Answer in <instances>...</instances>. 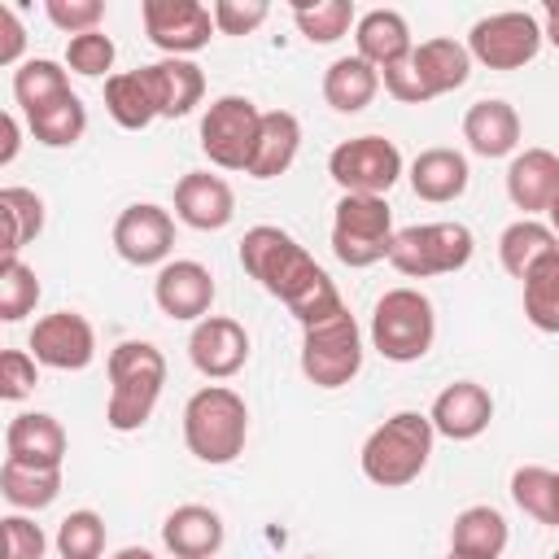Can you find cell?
<instances>
[{"label":"cell","instance_id":"cell-1","mask_svg":"<svg viewBox=\"0 0 559 559\" xmlns=\"http://www.w3.org/2000/svg\"><path fill=\"white\" fill-rule=\"evenodd\" d=\"M240 266L271 297H280L301 328H310V323H319V319H328L345 306L336 284L328 280V271L284 227H271V223L249 227L245 240H240Z\"/></svg>","mask_w":559,"mask_h":559},{"label":"cell","instance_id":"cell-2","mask_svg":"<svg viewBox=\"0 0 559 559\" xmlns=\"http://www.w3.org/2000/svg\"><path fill=\"white\" fill-rule=\"evenodd\" d=\"M109 402L105 424L114 432H135L157 411L162 384H166V358L148 341H122L109 349Z\"/></svg>","mask_w":559,"mask_h":559},{"label":"cell","instance_id":"cell-3","mask_svg":"<svg viewBox=\"0 0 559 559\" xmlns=\"http://www.w3.org/2000/svg\"><path fill=\"white\" fill-rule=\"evenodd\" d=\"M432 441H437V428L428 415L397 411L384 424H376L371 437L362 441V454H358L362 476L380 489H402V485L419 480V472L428 467Z\"/></svg>","mask_w":559,"mask_h":559},{"label":"cell","instance_id":"cell-4","mask_svg":"<svg viewBox=\"0 0 559 559\" xmlns=\"http://www.w3.org/2000/svg\"><path fill=\"white\" fill-rule=\"evenodd\" d=\"M249 437V406L236 389L227 384H205L188 397L183 406V445L192 459L223 467L231 459H240Z\"/></svg>","mask_w":559,"mask_h":559},{"label":"cell","instance_id":"cell-5","mask_svg":"<svg viewBox=\"0 0 559 559\" xmlns=\"http://www.w3.org/2000/svg\"><path fill=\"white\" fill-rule=\"evenodd\" d=\"M437 341L432 301L419 288H389L371 310V349L389 362H419Z\"/></svg>","mask_w":559,"mask_h":559},{"label":"cell","instance_id":"cell-6","mask_svg":"<svg viewBox=\"0 0 559 559\" xmlns=\"http://www.w3.org/2000/svg\"><path fill=\"white\" fill-rule=\"evenodd\" d=\"M358 371H362V332L349 306L301 328V376L314 389H345Z\"/></svg>","mask_w":559,"mask_h":559},{"label":"cell","instance_id":"cell-7","mask_svg":"<svg viewBox=\"0 0 559 559\" xmlns=\"http://www.w3.org/2000/svg\"><path fill=\"white\" fill-rule=\"evenodd\" d=\"M393 214L384 197H354L341 192L336 214H332V253L336 262H345L349 271L376 266L389 258L393 249Z\"/></svg>","mask_w":559,"mask_h":559},{"label":"cell","instance_id":"cell-8","mask_svg":"<svg viewBox=\"0 0 559 559\" xmlns=\"http://www.w3.org/2000/svg\"><path fill=\"white\" fill-rule=\"evenodd\" d=\"M472 231L463 223H415L393 236L389 262L406 280H432V275H454L472 262Z\"/></svg>","mask_w":559,"mask_h":559},{"label":"cell","instance_id":"cell-9","mask_svg":"<svg viewBox=\"0 0 559 559\" xmlns=\"http://www.w3.org/2000/svg\"><path fill=\"white\" fill-rule=\"evenodd\" d=\"M328 175L341 192L354 197H384L402 179V153L384 135H354L328 153Z\"/></svg>","mask_w":559,"mask_h":559},{"label":"cell","instance_id":"cell-10","mask_svg":"<svg viewBox=\"0 0 559 559\" xmlns=\"http://www.w3.org/2000/svg\"><path fill=\"white\" fill-rule=\"evenodd\" d=\"M262 131V109L249 96H218L201 118V153L218 170H249L253 144Z\"/></svg>","mask_w":559,"mask_h":559},{"label":"cell","instance_id":"cell-11","mask_svg":"<svg viewBox=\"0 0 559 559\" xmlns=\"http://www.w3.org/2000/svg\"><path fill=\"white\" fill-rule=\"evenodd\" d=\"M542 22L524 9H507V13H489L480 22H472L467 31V52L472 61L489 66V70H520L542 52Z\"/></svg>","mask_w":559,"mask_h":559},{"label":"cell","instance_id":"cell-12","mask_svg":"<svg viewBox=\"0 0 559 559\" xmlns=\"http://www.w3.org/2000/svg\"><path fill=\"white\" fill-rule=\"evenodd\" d=\"M144 35L166 57H192L214 35V13L201 0H144L140 4Z\"/></svg>","mask_w":559,"mask_h":559},{"label":"cell","instance_id":"cell-13","mask_svg":"<svg viewBox=\"0 0 559 559\" xmlns=\"http://www.w3.org/2000/svg\"><path fill=\"white\" fill-rule=\"evenodd\" d=\"M31 354L52 371H83L96 358V332L79 310H52L31 328Z\"/></svg>","mask_w":559,"mask_h":559},{"label":"cell","instance_id":"cell-14","mask_svg":"<svg viewBox=\"0 0 559 559\" xmlns=\"http://www.w3.org/2000/svg\"><path fill=\"white\" fill-rule=\"evenodd\" d=\"M114 249L122 262L131 266H166L170 249H175V218L170 210L153 205V201H135L118 214L114 223Z\"/></svg>","mask_w":559,"mask_h":559},{"label":"cell","instance_id":"cell-15","mask_svg":"<svg viewBox=\"0 0 559 559\" xmlns=\"http://www.w3.org/2000/svg\"><path fill=\"white\" fill-rule=\"evenodd\" d=\"M188 358L205 380H231L249 362V332L227 314H205L188 336Z\"/></svg>","mask_w":559,"mask_h":559},{"label":"cell","instance_id":"cell-16","mask_svg":"<svg viewBox=\"0 0 559 559\" xmlns=\"http://www.w3.org/2000/svg\"><path fill=\"white\" fill-rule=\"evenodd\" d=\"M153 301L166 319H179V323H201L210 314V301H214V275L210 266L192 262V258H175L157 271L153 280Z\"/></svg>","mask_w":559,"mask_h":559},{"label":"cell","instance_id":"cell-17","mask_svg":"<svg viewBox=\"0 0 559 559\" xmlns=\"http://www.w3.org/2000/svg\"><path fill=\"white\" fill-rule=\"evenodd\" d=\"M175 218L188 223L192 231H223L236 218V192L223 175L210 170H188L175 183Z\"/></svg>","mask_w":559,"mask_h":559},{"label":"cell","instance_id":"cell-18","mask_svg":"<svg viewBox=\"0 0 559 559\" xmlns=\"http://www.w3.org/2000/svg\"><path fill=\"white\" fill-rule=\"evenodd\" d=\"M428 419H432V428H437L441 437H450V441H476V437L489 428V419H493V397H489V389L476 384V380H454V384H445V389L432 397Z\"/></svg>","mask_w":559,"mask_h":559},{"label":"cell","instance_id":"cell-19","mask_svg":"<svg viewBox=\"0 0 559 559\" xmlns=\"http://www.w3.org/2000/svg\"><path fill=\"white\" fill-rule=\"evenodd\" d=\"M66 428L48 411H22L4 428V459L22 467H61L66 463Z\"/></svg>","mask_w":559,"mask_h":559},{"label":"cell","instance_id":"cell-20","mask_svg":"<svg viewBox=\"0 0 559 559\" xmlns=\"http://www.w3.org/2000/svg\"><path fill=\"white\" fill-rule=\"evenodd\" d=\"M140 74L148 83V96L157 105V118H183L205 96V74L188 57H162L153 66H140Z\"/></svg>","mask_w":559,"mask_h":559},{"label":"cell","instance_id":"cell-21","mask_svg":"<svg viewBox=\"0 0 559 559\" xmlns=\"http://www.w3.org/2000/svg\"><path fill=\"white\" fill-rule=\"evenodd\" d=\"M507 197L515 210H524V218L546 214L550 201L559 197V153H550V148L515 153L507 166Z\"/></svg>","mask_w":559,"mask_h":559},{"label":"cell","instance_id":"cell-22","mask_svg":"<svg viewBox=\"0 0 559 559\" xmlns=\"http://www.w3.org/2000/svg\"><path fill=\"white\" fill-rule=\"evenodd\" d=\"M162 546L175 559H214L223 550V515L201 502H183L162 520Z\"/></svg>","mask_w":559,"mask_h":559},{"label":"cell","instance_id":"cell-23","mask_svg":"<svg viewBox=\"0 0 559 559\" xmlns=\"http://www.w3.org/2000/svg\"><path fill=\"white\" fill-rule=\"evenodd\" d=\"M463 140L476 157H507L520 148V114L511 100L485 96L463 114Z\"/></svg>","mask_w":559,"mask_h":559},{"label":"cell","instance_id":"cell-24","mask_svg":"<svg viewBox=\"0 0 559 559\" xmlns=\"http://www.w3.org/2000/svg\"><path fill=\"white\" fill-rule=\"evenodd\" d=\"M354 44H358V57L376 70H393L402 61H411L415 52V39H411V26L397 9H371L358 17L354 26Z\"/></svg>","mask_w":559,"mask_h":559},{"label":"cell","instance_id":"cell-25","mask_svg":"<svg viewBox=\"0 0 559 559\" xmlns=\"http://www.w3.org/2000/svg\"><path fill=\"white\" fill-rule=\"evenodd\" d=\"M406 66H411L415 83L424 87V96L432 100V96H445V92H454V87L467 83V74H472V52H467V44L441 35V39L415 44V52H411Z\"/></svg>","mask_w":559,"mask_h":559},{"label":"cell","instance_id":"cell-26","mask_svg":"<svg viewBox=\"0 0 559 559\" xmlns=\"http://www.w3.org/2000/svg\"><path fill=\"white\" fill-rule=\"evenodd\" d=\"M406 179H411V192H415L419 201L445 205V201H459V197L467 192L472 170H467V157H463L459 148H424V153L411 162Z\"/></svg>","mask_w":559,"mask_h":559},{"label":"cell","instance_id":"cell-27","mask_svg":"<svg viewBox=\"0 0 559 559\" xmlns=\"http://www.w3.org/2000/svg\"><path fill=\"white\" fill-rule=\"evenodd\" d=\"M511 542V528H507V515L489 502H476V507H463L450 524V550L454 555H467V559H502Z\"/></svg>","mask_w":559,"mask_h":559},{"label":"cell","instance_id":"cell-28","mask_svg":"<svg viewBox=\"0 0 559 559\" xmlns=\"http://www.w3.org/2000/svg\"><path fill=\"white\" fill-rule=\"evenodd\" d=\"M297 148H301V122H297V114H288V109H266L245 175H253V179H275V175H284V170L297 162Z\"/></svg>","mask_w":559,"mask_h":559},{"label":"cell","instance_id":"cell-29","mask_svg":"<svg viewBox=\"0 0 559 559\" xmlns=\"http://www.w3.org/2000/svg\"><path fill=\"white\" fill-rule=\"evenodd\" d=\"M380 92V70L367 66L358 52L354 57H336L328 70H323V100L336 109V114H358L376 100Z\"/></svg>","mask_w":559,"mask_h":559},{"label":"cell","instance_id":"cell-30","mask_svg":"<svg viewBox=\"0 0 559 559\" xmlns=\"http://www.w3.org/2000/svg\"><path fill=\"white\" fill-rule=\"evenodd\" d=\"M550 249H559V236L550 231V223H537V218H515L498 236V262L511 280H524Z\"/></svg>","mask_w":559,"mask_h":559},{"label":"cell","instance_id":"cell-31","mask_svg":"<svg viewBox=\"0 0 559 559\" xmlns=\"http://www.w3.org/2000/svg\"><path fill=\"white\" fill-rule=\"evenodd\" d=\"M0 493L17 511H44L61 493V467H22V463L4 459V467H0Z\"/></svg>","mask_w":559,"mask_h":559},{"label":"cell","instance_id":"cell-32","mask_svg":"<svg viewBox=\"0 0 559 559\" xmlns=\"http://www.w3.org/2000/svg\"><path fill=\"white\" fill-rule=\"evenodd\" d=\"M520 284H524V319L537 332L559 336V249H550Z\"/></svg>","mask_w":559,"mask_h":559},{"label":"cell","instance_id":"cell-33","mask_svg":"<svg viewBox=\"0 0 559 559\" xmlns=\"http://www.w3.org/2000/svg\"><path fill=\"white\" fill-rule=\"evenodd\" d=\"M105 109L122 131H144L157 118V105H153L140 70H122V74L105 79Z\"/></svg>","mask_w":559,"mask_h":559},{"label":"cell","instance_id":"cell-34","mask_svg":"<svg viewBox=\"0 0 559 559\" xmlns=\"http://www.w3.org/2000/svg\"><path fill=\"white\" fill-rule=\"evenodd\" d=\"M70 96V79L61 70V61H48V57H31L13 70V100L22 105V114H35L52 100Z\"/></svg>","mask_w":559,"mask_h":559},{"label":"cell","instance_id":"cell-35","mask_svg":"<svg viewBox=\"0 0 559 559\" xmlns=\"http://www.w3.org/2000/svg\"><path fill=\"white\" fill-rule=\"evenodd\" d=\"M26 127H31V135H35L44 148H70V144L83 140V131H87V109H83V100L70 92V96H61V100H52V105L26 114Z\"/></svg>","mask_w":559,"mask_h":559},{"label":"cell","instance_id":"cell-36","mask_svg":"<svg viewBox=\"0 0 559 559\" xmlns=\"http://www.w3.org/2000/svg\"><path fill=\"white\" fill-rule=\"evenodd\" d=\"M0 214H4V258H17V249L44 231V197L17 183L0 188Z\"/></svg>","mask_w":559,"mask_h":559},{"label":"cell","instance_id":"cell-37","mask_svg":"<svg viewBox=\"0 0 559 559\" xmlns=\"http://www.w3.org/2000/svg\"><path fill=\"white\" fill-rule=\"evenodd\" d=\"M293 22L310 44H336L354 26V4L349 0H314V4H293Z\"/></svg>","mask_w":559,"mask_h":559},{"label":"cell","instance_id":"cell-38","mask_svg":"<svg viewBox=\"0 0 559 559\" xmlns=\"http://www.w3.org/2000/svg\"><path fill=\"white\" fill-rule=\"evenodd\" d=\"M511 498L515 507L537 520V524H555V472L542 463H524L511 472Z\"/></svg>","mask_w":559,"mask_h":559},{"label":"cell","instance_id":"cell-39","mask_svg":"<svg viewBox=\"0 0 559 559\" xmlns=\"http://www.w3.org/2000/svg\"><path fill=\"white\" fill-rule=\"evenodd\" d=\"M57 555L61 559H100L105 555V520L96 511H70L57 524Z\"/></svg>","mask_w":559,"mask_h":559},{"label":"cell","instance_id":"cell-40","mask_svg":"<svg viewBox=\"0 0 559 559\" xmlns=\"http://www.w3.org/2000/svg\"><path fill=\"white\" fill-rule=\"evenodd\" d=\"M39 301V280L35 271L22 262V258H4L0 262V319L4 323H17L35 310Z\"/></svg>","mask_w":559,"mask_h":559},{"label":"cell","instance_id":"cell-41","mask_svg":"<svg viewBox=\"0 0 559 559\" xmlns=\"http://www.w3.org/2000/svg\"><path fill=\"white\" fill-rule=\"evenodd\" d=\"M114 57H118V48L105 31H87V35H74L66 44V66L83 79H100L105 70H114Z\"/></svg>","mask_w":559,"mask_h":559},{"label":"cell","instance_id":"cell-42","mask_svg":"<svg viewBox=\"0 0 559 559\" xmlns=\"http://www.w3.org/2000/svg\"><path fill=\"white\" fill-rule=\"evenodd\" d=\"M48 22L57 31H66L70 39L74 35H87V31H100V17H105V4L100 0H48L44 4Z\"/></svg>","mask_w":559,"mask_h":559},{"label":"cell","instance_id":"cell-43","mask_svg":"<svg viewBox=\"0 0 559 559\" xmlns=\"http://www.w3.org/2000/svg\"><path fill=\"white\" fill-rule=\"evenodd\" d=\"M210 13H214V31L218 35H249V31H258L266 22L271 4L266 0H214Z\"/></svg>","mask_w":559,"mask_h":559},{"label":"cell","instance_id":"cell-44","mask_svg":"<svg viewBox=\"0 0 559 559\" xmlns=\"http://www.w3.org/2000/svg\"><path fill=\"white\" fill-rule=\"evenodd\" d=\"M39 384V362L26 349H4L0 354V397L4 402H22L31 389Z\"/></svg>","mask_w":559,"mask_h":559},{"label":"cell","instance_id":"cell-45","mask_svg":"<svg viewBox=\"0 0 559 559\" xmlns=\"http://www.w3.org/2000/svg\"><path fill=\"white\" fill-rule=\"evenodd\" d=\"M4 559H44L48 550V537L35 520L26 515H4Z\"/></svg>","mask_w":559,"mask_h":559},{"label":"cell","instance_id":"cell-46","mask_svg":"<svg viewBox=\"0 0 559 559\" xmlns=\"http://www.w3.org/2000/svg\"><path fill=\"white\" fill-rule=\"evenodd\" d=\"M0 35H4L0 39V66H13L26 48V31H22V17L13 4H0Z\"/></svg>","mask_w":559,"mask_h":559},{"label":"cell","instance_id":"cell-47","mask_svg":"<svg viewBox=\"0 0 559 559\" xmlns=\"http://www.w3.org/2000/svg\"><path fill=\"white\" fill-rule=\"evenodd\" d=\"M0 135H4V144H0V166H9V162L17 157V144H22V140H17L22 131H17V118H13V114H0Z\"/></svg>","mask_w":559,"mask_h":559},{"label":"cell","instance_id":"cell-48","mask_svg":"<svg viewBox=\"0 0 559 559\" xmlns=\"http://www.w3.org/2000/svg\"><path fill=\"white\" fill-rule=\"evenodd\" d=\"M542 35L559 48V4H546V17H542Z\"/></svg>","mask_w":559,"mask_h":559},{"label":"cell","instance_id":"cell-49","mask_svg":"<svg viewBox=\"0 0 559 559\" xmlns=\"http://www.w3.org/2000/svg\"><path fill=\"white\" fill-rule=\"evenodd\" d=\"M114 559H157V555H153V550H144V546H122Z\"/></svg>","mask_w":559,"mask_h":559},{"label":"cell","instance_id":"cell-50","mask_svg":"<svg viewBox=\"0 0 559 559\" xmlns=\"http://www.w3.org/2000/svg\"><path fill=\"white\" fill-rule=\"evenodd\" d=\"M546 218H550V231H555V236H559V197H555V201H550V210H546Z\"/></svg>","mask_w":559,"mask_h":559},{"label":"cell","instance_id":"cell-51","mask_svg":"<svg viewBox=\"0 0 559 559\" xmlns=\"http://www.w3.org/2000/svg\"><path fill=\"white\" fill-rule=\"evenodd\" d=\"M555 528H559V472H555Z\"/></svg>","mask_w":559,"mask_h":559},{"label":"cell","instance_id":"cell-52","mask_svg":"<svg viewBox=\"0 0 559 559\" xmlns=\"http://www.w3.org/2000/svg\"><path fill=\"white\" fill-rule=\"evenodd\" d=\"M445 559H467V555H454V550H450V555H445Z\"/></svg>","mask_w":559,"mask_h":559},{"label":"cell","instance_id":"cell-53","mask_svg":"<svg viewBox=\"0 0 559 559\" xmlns=\"http://www.w3.org/2000/svg\"><path fill=\"white\" fill-rule=\"evenodd\" d=\"M550 559H559V550H555V555H550Z\"/></svg>","mask_w":559,"mask_h":559},{"label":"cell","instance_id":"cell-54","mask_svg":"<svg viewBox=\"0 0 559 559\" xmlns=\"http://www.w3.org/2000/svg\"><path fill=\"white\" fill-rule=\"evenodd\" d=\"M306 559H319V555H306Z\"/></svg>","mask_w":559,"mask_h":559}]
</instances>
